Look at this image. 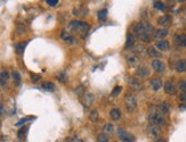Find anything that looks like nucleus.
<instances>
[{
    "label": "nucleus",
    "mask_w": 186,
    "mask_h": 142,
    "mask_svg": "<svg viewBox=\"0 0 186 142\" xmlns=\"http://www.w3.org/2000/svg\"><path fill=\"white\" fill-rule=\"evenodd\" d=\"M31 80L33 81V82H38L41 80V76L38 75V74H31Z\"/></svg>",
    "instance_id": "nucleus-40"
},
{
    "label": "nucleus",
    "mask_w": 186,
    "mask_h": 142,
    "mask_svg": "<svg viewBox=\"0 0 186 142\" xmlns=\"http://www.w3.org/2000/svg\"><path fill=\"white\" fill-rule=\"evenodd\" d=\"M32 117H25V118H22V119H20V122H17L15 125L16 126H21V125H23V124H25L27 122H29V119H31Z\"/></svg>",
    "instance_id": "nucleus-36"
},
{
    "label": "nucleus",
    "mask_w": 186,
    "mask_h": 142,
    "mask_svg": "<svg viewBox=\"0 0 186 142\" xmlns=\"http://www.w3.org/2000/svg\"><path fill=\"white\" fill-rule=\"evenodd\" d=\"M103 132H104L105 134H111V133L114 132V126H113L112 124H105V125L103 126Z\"/></svg>",
    "instance_id": "nucleus-26"
},
{
    "label": "nucleus",
    "mask_w": 186,
    "mask_h": 142,
    "mask_svg": "<svg viewBox=\"0 0 186 142\" xmlns=\"http://www.w3.org/2000/svg\"><path fill=\"white\" fill-rule=\"evenodd\" d=\"M176 71H177L178 73L186 72V59H180V60L176 64Z\"/></svg>",
    "instance_id": "nucleus-17"
},
{
    "label": "nucleus",
    "mask_w": 186,
    "mask_h": 142,
    "mask_svg": "<svg viewBox=\"0 0 186 142\" xmlns=\"http://www.w3.org/2000/svg\"><path fill=\"white\" fill-rule=\"evenodd\" d=\"M57 80L61 82V83H66L67 81V75L65 72H61L57 74Z\"/></svg>",
    "instance_id": "nucleus-27"
},
{
    "label": "nucleus",
    "mask_w": 186,
    "mask_h": 142,
    "mask_svg": "<svg viewBox=\"0 0 186 142\" xmlns=\"http://www.w3.org/2000/svg\"><path fill=\"white\" fill-rule=\"evenodd\" d=\"M147 133L148 135L152 138V139H158L160 136V129L159 126H154V125H151L148 130H147Z\"/></svg>",
    "instance_id": "nucleus-9"
},
{
    "label": "nucleus",
    "mask_w": 186,
    "mask_h": 142,
    "mask_svg": "<svg viewBox=\"0 0 186 142\" xmlns=\"http://www.w3.org/2000/svg\"><path fill=\"white\" fill-rule=\"evenodd\" d=\"M89 119H90L93 123L98 122V119H99V114H98V110H97V109H93V110L89 113Z\"/></svg>",
    "instance_id": "nucleus-21"
},
{
    "label": "nucleus",
    "mask_w": 186,
    "mask_h": 142,
    "mask_svg": "<svg viewBox=\"0 0 186 142\" xmlns=\"http://www.w3.org/2000/svg\"><path fill=\"white\" fill-rule=\"evenodd\" d=\"M121 91H122V88L118 85V87H115V88H114V89L112 90V93H111V96H112V97H118L120 93H121Z\"/></svg>",
    "instance_id": "nucleus-34"
},
{
    "label": "nucleus",
    "mask_w": 186,
    "mask_h": 142,
    "mask_svg": "<svg viewBox=\"0 0 186 142\" xmlns=\"http://www.w3.org/2000/svg\"><path fill=\"white\" fill-rule=\"evenodd\" d=\"M159 109H160V112H161V114L162 115H167L168 113H169V107H168V105L164 103H162L161 106H159Z\"/></svg>",
    "instance_id": "nucleus-30"
},
{
    "label": "nucleus",
    "mask_w": 186,
    "mask_h": 142,
    "mask_svg": "<svg viewBox=\"0 0 186 142\" xmlns=\"http://www.w3.org/2000/svg\"><path fill=\"white\" fill-rule=\"evenodd\" d=\"M167 35H168V30H167L166 27H162V28L157 30V31L154 32V34H153L154 39H163V38L167 37Z\"/></svg>",
    "instance_id": "nucleus-13"
},
{
    "label": "nucleus",
    "mask_w": 186,
    "mask_h": 142,
    "mask_svg": "<svg viewBox=\"0 0 186 142\" xmlns=\"http://www.w3.org/2000/svg\"><path fill=\"white\" fill-rule=\"evenodd\" d=\"M179 99L183 103H186V92H182L179 96Z\"/></svg>",
    "instance_id": "nucleus-41"
},
{
    "label": "nucleus",
    "mask_w": 186,
    "mask_h": 142,
    "mask_svg": "<svg viewBox=\"0 0 186 142\" xmlns=\"http://www.w3.org/2000/svg\"><path fill=\"white\" fill-rule=\"evenodd\" d=\"M16 32H17V34H23L24 32H25V25L24 24H17L16 26Z\"/></svg>",
    "instance_id": "nucleus-35"
},
{
    "label": "nucleus",
    "mask_w": 186,
    "mask_h": 142,
    "mask_svg": "<svg viewBox=\"0 0 186 142\" xmlns=\"http://www.w3.org/2000/svg\"><path fill=\"white\" fill-rule=\"evenodd\" d=\"M27 42H20V43H17L16 46H15V50L17 53H20V55H22L23 52H24V49H25V47H27Z\"/></svg>",
    "instance_id": "nucleus-23"
},
{
    "label": "nucleus",
    "mask_w": 186,
    "mask_h": 142,
    "mask_svg": "<svg viewBox=\"0 0 186 142\" xmlns=\"http://www.w3.org/2000/svg\"><path fill=\"white\" fill-rule=\"evenodd\" d=\"M128 84H129V87H130L131 89H134V90H139V89L142 88L141 82H139L136 78H128Z\"/></svg>",
    "instance_id": "nucleus-12"
},
{
    "label": "nucleus",
    "mask_w": 186,
    "mask_h": 142,
    "mask_svg": "<svg viewBox=\"0 0 186 142\" xmlns=\"http://www.w3.org/2000/svg\"><path fill=\"white\" fill-rule=\"evenodd\" d=\"M155 48L159 50V51H167L169 49V42L167 40H160L157 42L155 44Z\"/></svg>",
    "instance_id": "nucleus-10"
},
{
    "label": "nucleus",
    "mask_w": 186,
    "mask_h": 142,
    "mask_svg": "<svg viewBox=\"0 0 186 142\" xmlns=\"http://www.w3.org/2000/svg\"><path fill=\"white\" fill-rule=\"evenodd\" d=\"M134 51L135 52H143L144 51V47H143L142 44H137V46H135Z\"/></svg>",
    "instance_id": "nucleus-38"
},
{
    "label": "nucleus",
    "mask_w": 186,
    "mask_h": 142,
    "mask_svg": "<svg viewBox=\"0 0 186 142\" xmlns=\"http://www.w3.org/2000/svg\"><path fill=\"white\" fill-rule=\"evenodd\" d=\"M145 33V23H137L134 25V34L139 39Z\"/></svg>",
    "instance_id": "nucleus-6"
},
{
    "label": "nucleus",
    "mask_w": 186,
    "mask_h": 142,
    "mask_svg": "<svg viewBox=\"0 0 186 142\" xmlns=\"http://www.w3.org/2000/svg\"><path fill=\"white\" fill-rule=\"evenodd\" d=\"M134 46H135V37L131 33H128L127 34V40H126V49L134 48Z\"/></svg>",
    "instance_id": "nucleus-16"
},
{
    "label": "nucleus",
    "mask_w": 186,
    "mask_h": 142,
    "mask_svg": "<svg viewBox=\"0 0 186 142\" xmlns=\"http://www.w3.org/2000/svg\"><path fill=\"white\" fill-rule=\"evenodd\" d=\"M127 60H128V64L130 65V66H135L136 64H138V57L137 56H129L128 58H127Z\"/></svg>",
    "instance_id": "nucleus-28"
},
{
    "label": "nucleus",
    "mask_w": 186,
    "mask_h": 142,
    "mask_svg": "<svg viewBox=\"0 0 186 142\" xmlns=\"http://www.w3.org/2000/svg\"><path fill=\"white\" fill-rule=\"evenodd\" d=\"M136 75H138L139 78H146L150 75V69L147 68L146 66H139L136 71Z\"/></svg>",
    "instance_id": "nucleus-11"
},
{
    "label": "nucleus",
    "mask_w": 186,
    "mask_h": 142,
    "mask_svg": "<svg viewBox=\"0 0 186 142\" xmlns=\"http://www.w3.org/2000/svg\"><path fill=\"white\" fill-rule=\"evenodd\" d=\"M97 142H108V136L105 133H101L97 135Z\"/></svg>",
    "instance_id": "nucleus-33"
},
{
    "label": "nucleus",
    "mask_w": 186,
    "mask_h": 142,
    "mask_svg": "<svg viewBox=\"0 0 186 142\" xmlns=\"http://www.w3.org/2000/svg\"><path fill=\"white\" fill-rule=\"evenodd\" d=\"M124 103L128 112H134L137 107V99L134 93H127L124 97Z\"/></svg>",
    "instance_id": "nucleus-3"
},
{
    "label": "nucleus",
    "mask_w": 186,
    "mask_h": 142,
    "mask_svg": "<svg viewBox=\"0 0 186 142\" xmlns=\"http://www.w3.org/2000/svg\"><path fill=\"white\" fill-rule=\"evenodd\" d=\"M3 110H5V108H3V105H2L1 100H0V114H2V113H3Z\"/></svg>",
    "instance_id": "nucleus-43"
},
{
    "label": "nucleus",
    "mask_w": 186,
    "mask_h": 142,
    "mask_svg": "<svg viewBox=\"0 0 186 142\" xmlns=\"http://www.w3.org/2000/svg\"><path fill=\"white\" fill-rule=\"evenodd\" d=\"M74 93L78 96V97H83V94L86 93V91H85V88L82 87V85H79V87H77L76 89H74Z\"/></svg>",
    "instance_id": "nucleus-29"
},
{
    "label": "nucleus",
    "mask_w": 186,
    "mask_h": 142,
    "mask_svg": "<svg viewBox=\"0 0 186 142\" xmlns=\"http://www.w3.org/2000/svg\"><path fill=\"white\" fill-rule=\"evenodd\" d=\"M147 53H148V56L150 57H153V58H158L160 57V51L155 48V47H148L147 48Z\"/></svg>",
    "instance_id": "nucleus-19"
},
{
    "label": "nucleus",
    "mask_w": 186,
    "mask_h": 142,
    "mask_svg": "<svg viewBox=\"0 0 186 142\" xmlns=\"http://www.w3.org/2000/svg\"><path fill=\"white\" fill-rule=\"evenodd\" d=\"M180 109H186V106H180Z\"/></svg>",
    "instance_id": "nucleus-47"
},
{
    "label": "nucleus",
    "mask_w": 186,
    "mask_h": 142,
    "mask_svg": "<svg viewBox=\"0 0 186 142\" xmlns=\"http://www.w3.org/2000/svg\"><path fill=\"white\" fill-rule=\"evenodd\" d=\"M163 85V82L161 81V78H154L152 80H150V87L153 91H158L161 89V87Z\"/></svg>",
    "instance_id": "nucleus-8"
},
{
    "label": "nucleus",
    "mask_w": 186,
    "mask_h": 142,
    "mask_svg": "<svg viewBox=\"0 0 186 142\" xmlns=\"http://www.w3.org/2000/svg\"><path fill=\"white\" fill-rule=\"evenodd\" d=\"M65 142H74V140H73V139H71V138H69Z\"/></svg>",
    "instance_id": "nucleus-45"
},
{
    "label": "nucleus",
    "mask_w": 186,
    "mask_h": 142,
    "mask_svg": "<svg viewBox=\"0 0 186 142\" xmlns=\"http://www.w3.org/2000/svg\"><path fill=\"white\" fill-rule=\"evenodd\" d=\"M153 6H154V8H155V9L161 10V12L166 9V6H164V3H163V2H161V1H155V2L153 3Z\"/></svg>",
    "instance_id": "nucleus-32"
},
{
    "label": "nucleus",
    "mask_w": 186,
    "mask_h": 142,
    "mask_svg": "<svg viewBox=\"0 0 186 142\" xmlns=\"http://www.w3.org/2000/svg\"><path fill=\"white\" fill-rule=\"evenodd\" d=\"M180 46H182V47H186V39L182 42V44H180Z\"/></svg>",
    "instance_id": "nucleus-44"
},
{
    "label": "nucleus",
    "mask_w": 186,
    "mask_h": 142,
    "mask_svg": "<svg viewBox=\"0 0 186 142\" xmlns=\"http://www.w3.org/2000/svg\"><path fill=\"white\" fill-rule=\"evenodd\" d=\"M74 142H83V140H82V139H76Z\"/></svg>",
    "instance_id": "nucleus-46"
},
{
    "label": "nucleus",
    "mask_w": 186,
    "mask_h": 142,
    "mask_svg": "<svg viewBox=\"0 0 186 142\" xmlns=\"http://www.w3.org/2000/svg\"><path fill=\"white\" fill-rule=\"evenodd\" d=\"M97 18L101 21V22H104V21H106L107 18V9H101V10H98L97 12Z\"/></svg>",
    "instance_id": "nucleus-20"
},
{
    "label": "nucleus",
    "mask_w": 186,
    "mask_h": 142,
    "mask_svg": "<svg viewBox=\"0 0 186 142\" xmlns=\"http://www.w3.org/2000/svg\"><path fill=\"white\" fill-rule=\"evenodd\" d=\"M117 134H118V136L121 139L122 142H135V138H134L130 133L126 132L124 130L118 129L117 130Z\"/></svg>",
    "instance_id": "nucleus-4"
},
{
    "label": "nucleus",
    "mask_w": 186,
    "mask_h": 142,
    "mask_svg": "<svg viewBox=\"0 0 186 142\" xmlns=\"http://www.w3.org/2000/svg\"><path fill=\"white\" fill-rule=\"evenodd\" d=\"M110 116H111V118H112L113 121H118V119H120V117H121V110H120L119 108H113V109H111Z\"/></svg>",
    "instance_id": "nucleus-18"
},
{
    "label": "nucleus",
    "mask_w": 186,
    "mask_h": 142,
    "mask_svg": "<svg viewBox=\"0 0 186 142\" xmlns=\"http://www.w3.org/2000/svg\"><path fill=\"white\" fill-rule=\"evenodd\" d=\"M81 101H82V105L86 108H89L94 103V94L92 92H86L83 94V97L81 98Z\"/></svg>",
    "instance_id": "nucleus-5"
},
{
    "label": "nucleus",
    "mask_w": 186,
    "mask_h": 142,
    "mask_svg": "<svg viewBox=\"0 0 186 142\" xmlns=\"http://www.w3.org/2000/svg\"><path fill=\"white\" fill-rule=\"evenodd\" d=\"M27 127H22V129L18 131V136H20V138H22L23 135H25V134H27Z\"/></svg>",
    "instance_id": "nucleus-39"
},
{
    "label": "nucleus",
    "mask_w": 186,
    "mask_h": 142,
    "mask_svg": "<svg viewBox=\"0 0 186 142\" xmlns=\"http://www.w3.org/2000/svg\"><path fill=\"white\" fill-rule=\"evenodd\" d=\"M179 89L183 91V92H186V81L185 80H182L179 82Z\"/></svg>",
    "instance_id": "nucleus-37"
},
{
    "label": "nucleus",
    "mask_w": 186,
    "mask_h": 142,
    "mask_svg": "<svg viewBox=\"0 0 186 142\" xmlns=\"http://www.w3.org/2000/svg\"><path fill=\"white\" fill-rule=\"evenodd\" d=\"M42 88L47 91H55V85H54L52 82H45L42 84Z\"/></svg>",
    "instance_id": "nucleus-31"
},
{
    "label": "nucleus",
    "mask_w": 186,
    "mask_h": 142,
    "mask_svg": "<svg viewBox=\"0 0 186 142\" xmlns=\"http://www.w3.org/2000/svg\"><path fill=\"white\" fill-rule=\"evenodd\" d=\"M46 2L49 6H56L58 3V0H46Z\"/></svg>",
    "instance_id": "nucleus-42"
},
{
    "label": "nucleus",
    "mask_w": 186,
    "mask_h": 142,
    "mask_svg": "<svg viewBox=\"0 0 186 142\" xmlns=\"http://www.w3.org/2000/svg\"><path fill=\"white\" fill-rule=\"evenodd\" d=\"M69 27H70L73 32L78 33L81 37H86V34H87V33L89 32V30H90V25H89L88 23L81 22V21H72V22H70Z\"/></svg>",
    "instance_id": "nucleus-1"
},
{
    "label": "nucleus",
    "mask_w": 186,
    "mask_h": 142,
    "mask_svg": "<svg viewBox=\"0 0 186 142\" xmlns=\"http://www.w3.org/2000/svg\"><path fill=\"white\" fill-rule=\"evenodd\" d=\"M62 39L64 40L65 42H67V43H74V38H73V35H71V34H69V33H66V32H63L62 33Z\"/></svg>",
    "instance_id": "nucleus-24"
},
{
    "label": "nucleus",
    "mask_w": 186,
    "mask_h": 142,
    "mask_svg": "<svg viewBox=\"0 0 186 142\" xmlns=\"http://www.w3.org/2000/svg\"><path fill=\"white\" fill-rule=\"evenodd\" d=\"M164 91H166V93H168V94H175L176 93V88H175V84H173V82H170V81H168V82H166L164 83Z\"/></svg>",
    "instance_id": "nucleus-14"
},
{
    "label": "nucleus",
    "mask_w": 186,
    "mask_h": 142,
    "mask_svg": "<svg viewBox=\"0 0 186 142\" xmlns=\"http://www.w3.org/2000/svg\"><path fill=\"white\" fill-rule=\"evenodd\" d=\"M171 23V17L169 15H163L158 19V24L161 26H167Z\"/></svg>",
    "instance_id": "nucleus-15"
},
{
    "label": "nucleus",
    "mask_w": 186,
    "mask_h": 142,
    "mask_svg": "<svg viewBox=\"0 0 186 142\" xmlns=\"http://www.w3.org/2000/svg\"><path fill=\"white\" fill-rule=\"evenodd\" d=\"M12 78H13L14 83L16 85H20V83H21V75H20V73L16 72V71H14L13 73H12Z\"/></svg>",
    "instance_id": "nucleus-25"
},
{
    "label": "nucleus",
    "mask_w": 186,
    "mask_h": 142,
    "mask_svg": "<svg viewBox=\"0 0 186 142\" xmlns=\"http://www.w3.org/2000/svg\"><path fill=\"white\" fill-rule=\"evenodd\" d=\"M152 68L157 72V73H163L166 69V66L163 64V62H161L160 59H154L152 62Z\"/></svg>",
    "instance_id": "nucleus-7"
},
{
    "label": "nucleus",
    "mask_w": 186,
    "mask_h": 142,
    "mask_svg": "<svg viewBox=\"0 0 186 142\" xmlns=\"http://www.w3.org/2000/svg\"><path fill=\"white\" fill-rule=\"evenodd\" d=\"M148 121L151 123V125H154V126H160V125L164 124V118H163V115L160 112L159 107L153 106L151 108L150 114H148Z\"/></svg>",
    "instance_id": "nucleus-2"
},
{
    "label": "nucleus",
    "mask_w": 186,
    "mask_h": 142,
    "mask_svg": "<svg viewBox=\"0 0 186 142\" xmlns=\"http://www.w3.org/2000/svg\"><path fill=\"white\" fill-rule=\"evenodd\" d=\"M8 78H9L8 72H6V71L1 72L0 73V85H5L7 83V81H8Z\"/></svg>",
    "instance_id": "nucleus-22"
}]
</instances>
